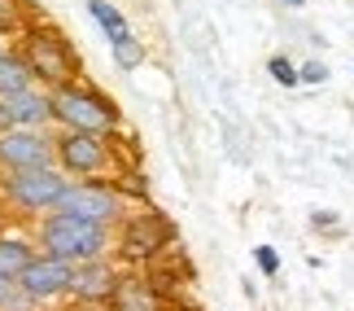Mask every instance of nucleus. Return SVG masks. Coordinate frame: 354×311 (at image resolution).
Instances as JSON below:
<instances>
[{
	"mask_svg": "<svg viewBox=\"0 0 354 311\" xmlns=\"http://www.w3.org/2000/svg\"><path fill=\"white\" fill-rule=\"evenodd\" d=\"M18 53H22V62H26V71H31V79H35V84H44L48 92L84 79V66H79L75 44L57 31V26H48V22L22 26Z\"/></svg>",
	"mask_w": 354,
	"mask_h": 311,
	"instance_id": "nucleus-1",
	"label": "nucleus"
},
{
	"mask_svg": "<svg viewBox=\"0 0 354 311\" xmlns=\"http://www.w3.org/2000/svg\"><path fill=\"white\" fill-rule=\"evenodd\" d=\"M48 105H53V127L57 132H88V136H118L122 132L118 105L105 97L101 88H92L88 79L53 88Z\"/></svg>",
	"mask_w": 354,
	"mask_h": 311,
	"instance_id": "nucleus-2",
	"label": "nucleus"
},
{
	"mask_svg": "<svg viewBox=\"0 0 354 311\" xmlns=\"http://www.w3.org/2000/svg\"><path fill=\"white\" fill-rule=\"evenodd\" d=\"M35 246L66 263H88V259H105L114 250V228L75 220V215L53 211L44 220H35Z\"/></svg>",
	"mask_w": 354,
	"mask_h": 311,
	"instance_id": "nucleus-3",
	"label": "nucleus"
},
{
	"mask_svg": "<svg viewBox=\"0 0 354 311\" xmlns=\"http://www.w3.org/2000/svg\"><path fill=\"white\" fill-rule=\"evenodd\" d=\"M53 162L71 180H122V158H118L114 136L53 132Z\"/></svg>",
	"mask_w": 354,
	"mask_h": 311,
	"instance_id": "nucleus-4",
	"label": "nucleus"
},
{
	"mask_svg": "<svg viewBox=\"0 0 354 311\" xmlns=\"http://www.w3.org/2000/svg\"><path fill=\"white\" fill-rule=\"evenodd\" d=\"M171 246H175V224L162 211H153V206L131 211L127 220L118 224V233H114V254H118L122 267H149Z\"/></svg>",
	"mask_w": 354,
	"mask_h": 311,
	"instance_id": "nucleus-5",
	"label": "nucleus"
},
{
	"mask_svg": "<svg viewBox=\"0 0 354 311\" xmlns=\"http://www.w3.org/2000/svg\"><path fill=\"white\" fill-rule=\"evenodd\" d=\"M66 188H71V175H62L57 167L0 171V197H5V206L18 215H31V220H44V215L57 211Z\"/></svg>",
	"mask_w": 354,
	"mask_h": 311,
	"instance_id": "nucleus-6",
	"label": "nucleus"
},
{
	"mask_svg": "<svg viewBox=\"0 0 354 311\" xmlns=\"http://www.w3.org/2000/svg\"><path fill=\"white\" fill-rule=\"evenodd\" d=\"M57 211L118 233V224L131 215V197H127V188H122V180H71Z\"/></svg>",
	"mask_w": 354,
	"mask_h": 311,
	"instance_id": "nucleus-7",
	"label": "nucleus"
},
{
	"mask_svg": "<svg viewBox=\"0 0 354 311\" xmlns=\"http://www.w3.org/2000/svg\"><path fill=\"white\" fill-rule=\"evenodd\" d=\"M71 281H75V263L53 259V254L39 250L35 259L26 263V272L18 276V290H22L35 307H48V303L71 299Z\"/></svg>",
	"mask_w": 354,
	"mask_h": 311,
	"instance_id": "nucleus-8",
	"label": "nucleus"
},
{
	"mask_svg": "<svg viewBox=\"0 0 354 311\" xmlns=\"http://www.w3.org/2000/svg\"><path fill=\"white\" fill-rule=\"evenodd\" d=\"M53 162V127H18L0 132V171H35Z\"/></svg>",
	"mask_w": 354,
	"mask_h": 311,
	"instance_id": "nucleus-9",
	"label": "nucleus"
},
{
	"mask_svg": "<svg viewBox=\"0 0 354 311\" xmlns=\"http://www.w3.org/2000/svg\"><path fill=\"white\" fill-rule=\"evenodd\" d=\"M122 285L118 259H88L75 263V281H71V299L75 303H110Z\"/></svg>",
	"mask_w": 354,
	"mask_h": 311,
	"instance_id": "nucleus-10",
	"label": "nucleus"
},
{
	"mask_svg": "<svg viewBox=\"0 0 354 311\" xmlns=\"http://www.w3.org/2000/svg\"><path fill=\"white\" fill-rule=\"evenodd\" d=\"M18 127H53L48 88H26L18 97L0 101V132H18Z\"/></svg>",
	"mask_w": 354,
	"mask_h": 311,
	"instance_id": "nucleus-11",
	"label": "nucleus"
},
{
	"mask_svg": "<svg viewBox=\"0 0 354 311\" xmlns=\"http://www.w3.org/2000/svg\"><path fill=\"white\" fill-rule=\"evenodd\" d=\"M35 254H39L35 237L5 228V233H0V281H18V276L26 272V263L35 259Z\"/></svg>",
	"mask_w": 354,
	"mask_h": 311,
	"instance_id": "nucleus-12",
	"label": "nucleus"
},
{
	"mask_svg": "<svg viewBox=\"0 0 354 311\" xmlns=\"http://www.w3.org/2000/svg\"><path fill=\"white\" fill-rule=\"evenodd\" d=\"M114 311H162V294L149 285V281H136V276H122L118 294L110 299Z\"/></svg>",
	"mask_w": 354,
	"mask_h": 311,
	"instance_id": "nucleus-13",
	"label": "nucleus"
},
{
	"mask_svg": "<svg viewBox=\"0 0 354 311\" xmlns=\"http://www.w3.org/2000/svg\"><path fill=\"white\" fill-rule=\"evenodd\" d=\"M26 88H35V79H31V71H26L22 53L5 48V53H0V101L18 97V92H26Z\"/></svg>",
	"mask_w": 354,
	"mask_h": 311,
	"instance_id": "nucleus-14",
	"label": "nucleus"
},
{
	"mask_svg": "<svg viewBox=\"0 0 354 311\" xmlns=\"http://www.w3.org/2000/svg\"><path fill=\"white\" fill-rule=\"evenodd\" d=\"M88 13H92V22L105 31V39H110V48L118 44V39H127L131 35V22H127V13H122L118 5H110V0H88Z\"/></svg>",
	"mask_w": 354,
	"mask_h": 311,
	"instance_id": "nucleus-15",
	"label": "nucleus"
},
{
	"mask_svg": "<svg viewBox=\"0 0 354 311\" xmlns=\"http://www.w3.org/2000/svg\"><path fill=\"white\" fill-rule=\"evenodd\" d=\"M114 62H118V71H136V66H145V44L136 35L118 39V44H114Z\"/></svg>",
	"mask_w": 354,
	"mask_h": 311,
	"instance_id": "nucleus-16",
	"label": "nucleus"
},
{
	"mask_svg": "<svg viewBox=\"0 0 354 311\" xmlns=\"http://www.w3.org/2000/svg\"><path fill=\"white\" fill-rule=\"evenodd\" d=\"M267 75L276 79L280 88H297V84H302V75H297V62H289L284 53H276V57L267 62Z\"/></svg>",
	"mask_w": 354,
	"mask_h": 311,
	"instance_id": "nucleus-17",
	"label": "nucleus"
},
{
	"mask_svg": "<svg viewBox=\"0 0 354 311\" xmlns=\"http://www.w3.org/2000/svg\"><path fill=\"white\" fill-rule=\"evenodd\" d=\"M22 307H35V303L18 290V281H0V311H22Z\"/></svg>",
	"mask_w": 354,
	"mask_h": 311,
	"instance_id": "nucleus-18",
	"label": "nucleus"
},
{
	"mask_svg": "<svg viewBox=\"0 0 354 311\" xmlns=\"http://www.w3.org/2000/svg\"><path fill=\"white\" fill-rule=\"evenodd\" d=\"M254 263H258V272H263V276H276V272H280L276 246H258V250H254Z\"/></svg>",
	"mask_w": 354,
	"mask_h": 311,
	"instance_id": "nucleus-19",
	"label": "nucleus"
},
{
	"mask_svg": "<svg viewBox=\"0 0 354 311\" xmlns=\"http://www.w3.org/2000/svg\"><path fill=\"white\" fill-rule=\"evenodd\" d=\"M297 75H302V84H324V79H328V66L324 62H302Z\"/></svg>",
	"mask_w": 354,
	"mask_h": 311,
	"instance_id": "nucleus-20",
	"label": "nucleus"
},
{
	"mask_svg": "<svg viewBox=\"0 0 354 311\" xmlns=\"http://www.w3.org/2000/svg\"><path fill=\"white\" fill-rule=\"evenodd\" d=\"M18 26V0H0V31H5V26Z\"/></svg>",
	"mask_w": 354,
	"mask_h": 311,
	"instance_id": "nucleus-21",
	"label": "nucleus"
},
{
	"mask_svg": "<svg viewBox=\"0 0 354 311\" xmlns=\"http://www.w3.org/2000/svg\"><path fill=\"white\" fill-rule=\"evenodd\" d=\"M310 224H315L319 233H328V228L337 224V215H333V211H315V215H310Z\"/></svg>",
	"mask_w": 354,
	"mask_h": 311,
	"instance_id": "nucleus-22",
	"label": "nucleus"
},
{
	"mask_svg": "<svg viewBox=\"0 0 354 311\" xmlns=\"http://www.w3.org/2000/svg\"><path fill=\"white\" fill-rule=\"evenodd\" d=\"M284 5H293V9H297V5H306V0H284Z\"/></svg>",
	"mask_w": 354,
	"mask_h": 311,
	"instance_id": "nucleus-23",
	"label": "nucleus"
},
{
	"mask_svg": "<svg viewBox=\"0 0 354 311\" xmlns=\"http://www.w3.org/2000/svg\"><path fill=\"white\" fill-rule=\"evenodd\" d=\"M5 48H9V44H5V31H0V53H5Z\"/></svg>",
	"mask_w": 354,
	"mask_h": 311,
	"instance_id": "nucleus-24",
	"label": "nucleus"
}]
</instances>
